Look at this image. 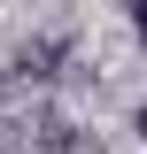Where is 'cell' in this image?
<instances>
[{
  "mask_svg": "<svg viewBox=\"0 0 147 154\" xmlns=\"http://www.w3.org/2000/svg\"><path fill=\"white\" fill-rule=\"evenodd\" d=\"M31 154H101V139L77 131V123H62V116H39L31 123Z\"/></svg>",
  "mask_w": 147,
  "mask_h": 154,
  "instance_id": "obj_1",
  "label": "cell"
},
{
  "mask_svg": "<svg viewBox=\"0 0 147 154\" xmlns=\"http://www.w3.org/2000/svg\"><path fill=\"white\" fill-rule=\"evenodd\" d=\"M54 54H62V46H23V54H16V77H23V85H47V77H54Z\"/></svg>",
  "mask_w": 147,
  "mask_h": 154,
  "instance_id": "obj_2",
  "label": "cell"
},
{
  "mask_svg": "<svg viewBox=\"0 0 147 154\" xmlns=\"http://www.w3.org/2000/svg\"><path fill=\"white\" fill-rule=\"evenodd\" d=\"M132 23H139V38H147V0H139V8H132Z\"/></svg>",
  "mask_w": 147,
  "mask_h": 154,
  "instance_id": "obj_3",
  "label": "cell"
},
{
  "mask_svg": "<svg viewBox=\"0 0 147 154\" xmlns=\"http://www.w3.org/2000/svg\"><path fill=\"white\" fill-rule=\"evenodd\" d=\"M139 139H147V108H139Z\"/></svg>",
  "mask_w": 147,
  "mask_h": 154,
  "instance_id": "obj_4",
  "label": "cell"
},
{
  "mask_svg": "<svg viewBox=\"0 0 147 154\" xmlns=\"http://www.w3.org/2000/svg\"><path fill=\"white\" fill-rule=\"evenodd\" d=\"M132 8H139V0H132Z\"/></svg>",
  "mask_w": 147,
  "mask_h": 154,
  "instance_id": "obj_5",
  "label": "cell"
}]
</instances>
